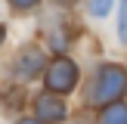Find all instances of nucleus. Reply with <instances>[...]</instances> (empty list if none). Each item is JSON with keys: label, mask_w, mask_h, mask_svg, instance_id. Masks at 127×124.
<instances>
[{"label": "nucleus", "mask_w": 127, "mask_h": 124, "mask_svg": "<svg viewBox=\"0 0 127 124\" xmlns=\"http://www.w3.org/2000/svg\"><path fill=\"white\" fill-rule=\"evenodd\" d=\"M124 87H127V71L121 65H102L96 71V78H93V90H90V99L96 105H115L118 99H121V93H124Z\"/></svg>", "instance_id": "f257e3e1"}, {"label": "nucleus", "mask_w": 127, "mask_h": 124, "mask_svg": "<svg viewBox=\"0 0 127 124\" xmlns=\"http://www.w3.org/2000/svg\"><path fill=\"white\" fill-rule=\"evenodd\" d=\"M47 87L53 93H71L78 87V68H74V62L65 59V56H59L47 68Z\"/></svg>", "instance_id": "f03ea898"}, {"label": "nucleus", "mask_w": 127, "mask_h": 124, "mask_svg": "<svg viewBox=\"0 0 127 124\" xmlns=\"http://www.w3.org/2000/svg\"><path fill=\"white\" fill-rule=\"evenodd\" d=\"M34 112H37V121H40V124L62 121V118H65V102H62V99H56V96H37Z\"/></svg>", "instance_id": "7ed1b4c3"}, {"label": "nucleus", "mask_w": 127, "mask_h": 124, "mask_svg": "<svg viewBox=\"0 0 127 124\" xmlns=\"http://www.w3.org/2000/svg\"><path fill=\"white\" fill-rule=\"evenodd\" d=\"M40 65H43V53L28 50V53L19 59V74H22V78H34V74L40 71Z\"/></svg>", "instance_id": "20e7f679"}, {"label": "nucleus", "mask_w": 127, "mask_h": 124, "mask_svg": "<svg viewBox=\"0 0 127 124\" xmlns=\"http://www.w3.org/2000/svg\"><path fill=\"white\" fill-rule=\"evenodd\" d=\"M102 124H127V105L115 102L109 109H102Z\"/></svg>", "instance_id": "39448f33"}, {"label": "nucleus", "mask_w": 127, "mask_h": 124, "mask_svg": "<svg viewBox=\"0 0 127 124\" xmlns=\"http://www.w3.org/2000/svg\"><path fill=\"white\" fill-rule=\"evenodd\" d=\"M109 9H112V0H90V12L93 16H109Z\"/></svg>", "instance_id": "423d86ee"}, {"label": "nucleus", "mask_w": 127, "mask_h": 124, "mask_svg": "<svg viewBox=\"0 0 127 124\" xmlns=\"http://www.w3.org/2000/svg\"><path fill=\"white\" fill-rule=\"evenodd\" d=\"M118 34L127 43V0H121V28H118Z\"/></svg>", "instance_id": "0eeeda50"}, {"label": "nucleus", "mask_w": 127, "mask_h": 124, "mask_svg": "<svg viewBox=\"0 0 127 124\" xmlns=\"http://www.w3.org/2000/svg\"><path fill=\"white\" fill-rule=\"evenodd\" d=\"M9 3H16L19 9H28V6H34V3H40V0H9Z\"/></svg>", "instance_id": "6e6552de"}, {"label": "nucleus", "mask_w": 127, "mask_h": 124, "mask_svg": "<svg viewBox=\"0 0 127 124\" xmlns=\"http://www.w3.org/2000/svg\"><path fill=\"white\" fill-rule=\"evenodd\" d=\"M19 124H40L37 118H25V121H19Z\"/></svg>", "instance_id": "1a4fd4ad"}, {"label": "nucleus", "mask_w": 127, "mask_h": 124, "mask_svg": "<svg viewBox=\"0 0 127 124\" xmlns=\"http://www.w3.org/2000/svg\"><path fill=\"white\" fill-rule=\"evenodd\" d=\"M0 43H3V25H0Z\"/></svg>", "instance_id": "9d476101"}]
</instances>
